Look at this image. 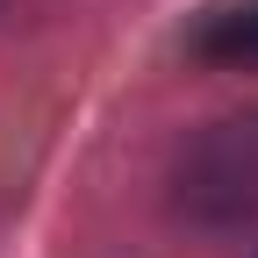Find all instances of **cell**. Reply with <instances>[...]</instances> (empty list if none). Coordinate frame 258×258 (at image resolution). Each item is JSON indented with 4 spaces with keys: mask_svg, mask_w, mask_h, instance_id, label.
<instances>
[{
    "mask_svg": "<svg viewBox=\"0 0 258 258\" xmlns=\"http://www.w3.org/2000/svg\"><path fill=\"white\" fill-rule=\"evenodd\" d=\"M194 50L215 57V64H251L258 72V0L251 8H222L201 22V36H194Z\"/></svg>",
    "mask_w": 258,
    "mask_h": 258,
    "instance_id": "7a4b0ae2",
    "label": "cell"
},
{
    "mask_svg": "<svg viewBox=\"0 0 258 258\" xmlns=\"http://www.w3.org/2000/svg\"><path fill=\"white\" fill-rule=\"evenodd\" d=\"M179 194H186V208H201L215 222L258 215V115L208 129L179 165Z\"/></svg>",
    "mask_w": 258,
    "mask_h": 258,
    "instance_id": "6da1fadb",
    "label": "cell"
}]
</instances>
